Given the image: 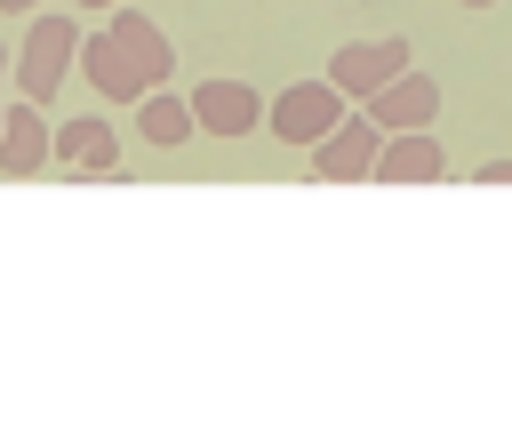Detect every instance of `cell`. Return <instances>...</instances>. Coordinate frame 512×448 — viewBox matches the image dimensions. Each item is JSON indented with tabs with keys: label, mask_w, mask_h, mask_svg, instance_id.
<instances>
[{
	"label": "cell",
	"mask_w": 512,
	"mask_h": 448,
	"mask_svg": "<svg viewBox=\"0 0 512 448\" xmlns=\"http://www.w3.org/2000/svg\"><path fill=\"white\" fill-rule=\"evenodd\" d=\"M344 112H352V96H344V88H336V80L320 72V80H288V88H280V96L264 104V128H272L280 144L312 152V144H320V136H328V128L344 120Z\"/></svg>",
	"instance_id": "1"
},
{
	"label": "cell",
	"mask_w": 512,
	"mask_h": 448,
	"mask_svg": "<svg viewBox=\"0 0 512 448\" xmlns=\"http://www.w3.org/2000/svg\"><path fill=\"white\" fill-rule=\"evenodd\" d=\"M80 64V24L72 16H48V8H32V32H24V48H16V88L32 96V104H48L56 88H64V72Z\"/></svg>",
	"instance_id": "2"
},
{
	"label": "cell",
	"mask_w": 512,
	"mask_h": 448,
	"mask_svg": "<svg viewBox=\"0 0 512 448\" xmlns=\"http://www.w3.org/2000/svg\"><path fill=\"white\" fill-rule=\"evenodd\" d=\"M408 64H416L408 32H376V40H344V48L328 56V80H336L344 96H360V104H368V96H376L384 80H400Z\"/></svg>",
	"instance_id": "3"
},
{
	"label": "cell",
	"mask_w": 512,
	"mask_h": 448,
	"mask_svg": "<svg viewBox=\"0 0 512 448\" xmlns=\"http://www.w3.org/2000/svg\"><path fill=\"white\" fill-rule=\"evenodd\" d=\"M376 152H384V128H376L368 112H344V120L312 144V176H320V184H360V176H376Z\"/></svg>",
	"instance_id": "4"
},
{
	"label": "cell",
	"mask_w": 512,
	"mask_h": 448,
	"mask_svg": "<svg viewBox=\"0 0 512 448\" xmlns=\"http://www.w3.org/2000/svg\"><path fill=\"white\" fill-rule=\"evenodd\" d=\"M360 112H368L384 136H392V128H432V120H440V80L408 64V72H400V80H384V88H376Z\"/></svg>",
	"instance_id": "5"
},
{
	"label": "cell",
	"mask_w": 512,
	"mask_h": 448,
	"mask_svg": "<svg viewBox=\"0 0 512 448\" xmlns=\"http://www.w3.org/2000/svg\"><path fill=\"white\" fill-rule=\"evenodd\" d=\"M448 176V144L432 128H392L376 152V184H440Z\"/></svg>",
	"instance_id": "6"
},
{
	"label": "cell",
	"mask_w": 512,
	"mask_h": 448,
	"mask_svg": "<svg viewBox=\"0 0 512 448\" xmlns=\"http://www.w3.org/2000/svg\"><path fill=\"white\" fill-rule=\"evenodd\" d=\"M112 40L128 48V64H136L144 88H168V80H176V40H168L144 8H112Z\"/></svg>",
	"instance_id": "7"
},
{
	"label": "cell",
	"mask_w": 512,
	"mask_h": 448,
	"mask_svg": "<svg viewBox=\"0 0 512 448\" xmlns=\"http://www.w3.org/2000/svg\"><path fill=\"white\" fill-rule=\"evenodd\" d=\"M80 80L104 96V104H136V96H152L144 80H136V64H128V48L112 40V24L104 32H80Z\"/></svg>",
	"instance_id": "8"
},
{
	"label": "cell",
	"mask_w": 512,
	"mask_h": 448,
	"mask_svg": "<svg viewBox=\"0 0 512 448\" xmlns=\"http://www.w3.org/2000/svg\"><path fill=\"white\" fill-rule=\"evenodd\" d=\"M192 112H200V136H248V128H264V96L248 80H200Z\"/></svg>",
	"instance_id": "9"
},
{
	"label": "cell",
	"mask_w": 512,
	"mask_h": 448,
	"mask_svg": "<svg viewBox=\"0 0 512 448\" xmlns=\"http://www.w3.org/2000/svg\"><path fill=\"white\" fill-rule=\"evenodd\" d=\"M56 160V128L40 120V104H8V128H0V176H40Z\"/></svg>",
	"instance_id": "10"
},
{
	"label": "cell",
	"mask_w": 512,
	"mask_h": 448,
	"mask_svg": "<svg viewBox=\"0 0 512 448\" xmlns=\"http://www.w3.org/2000/svg\"><path fill=\"white\" fill-rule=\"evenodd\" d=\"M56 168H64V176H112V168H120V136H112L96 112H88V120H64V128H56Z\"/></svg>",
	"instance_id": "11"
},
{
	"label": "cell",
	"mask_w": 512,
	"mask_h": 448,
	"mask_svg": "<svg viewBox=\"0 0 512 448\" xmlns=\"http://www.w3.org/2000/svg\"><path fill=\"white\" fill-rule=\"evenodd\" d=\"M136 128H144V144H152V152H184V144L200 136V112H192V96L152 88V96H136Z\"/></svg>",
	"instance_id": "12"
},
{
	"label": "cell",
	"mask_w": 512,
	"mask_h": 448,
	"mask_svg": "<svg viewBox=\"0 0 512 448\" xmlns=\"http://www.w3.org/2000/svg\"><path fill=\"white\" fill-rule=\"evenodd\" d=\"M480 184H512V152H504V160H488V168H480Z\"/></svg>",
	"instance_id": "13"
},
{
	"label": "cell",
	"mask_w": 512,
	"mask_h": 448,
	"mask_svg": "<svg viewBox=\"0 0 512 448\" xmlns=\"http://www.w3.org/2000/svg\"><path fill=\"white\" fill-rule=\"evenodd\" d=\"M0 8H8V16H32V8H40V0H0Z\"/></svg>",
	"instance_id": "14"
},
{
	"label": "cell",
	"mask_w": 512,
	"mask_h": 448,
	"mask_svg": "<svg viewBox=\"0 0 512 448\" xmlns=\"http://www.w3.org/2000/svg\"><path fill=\"white\" fill-rule=\"evenodd\" d=\"M456 8H472V16H480V8H496V0H456Z\"/></svg>",
	"instance_id": "15"
},
{
	"label": "cell",
	"mask_w": 512,
	"mask_h": 448,
	"mask_svg": "<svg viewBox=\"0 0 512 448\" xmlns=\"http://www.w3.org/2000/svg\"><path fill=\"white\" fill-rule=\"evenodd\" d=\"M80 8H120V0H80Z\"/></svg>",
	"instance_id": "16"
},
{
	"label": "cell",
	"mask_w": 512,
	"mask_h": 448,
	"mask_svg": "<svg viewBox=\"0 0 512 448\" xmlns=\"http://www.w3.org/2000/svg\"><path fill=\"white\" fill-rule=\"evenodd\" d=\"M0 128H8V104H0Z\"/></svg>",
	"instance_id": "17"
},
{
	"label": "cell",
	"mask_w": 512,
	"mask_h": 448,
	"mask_svg": "<svg viewBox=\"0 0 512 448\" xmlns=\"http://www.w3.org/2000/svg\"><path fill=\"white\" fill-rule=\"evenodd\" d=\"M0 72H8V48H0Z\"/></svg>",
	"instance_id": "18"
}]
</instances>
